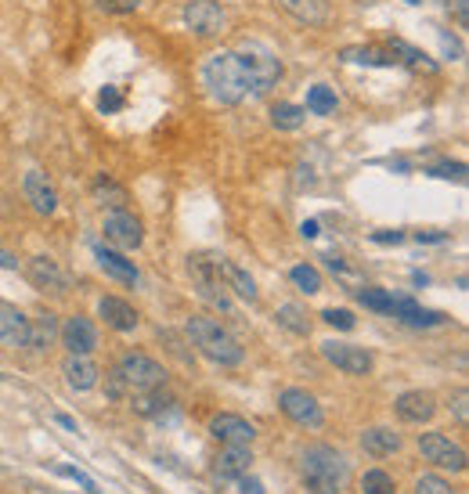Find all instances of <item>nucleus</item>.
<instances>
[{"instance_id": "obj_1", "label": "nucleus", "mask_w": 469, "mask_h": 494, "mask_svg": "<svg viewBox=\"0 0 469 494\" xmlns=\"http://www.w3.org/2000/svg\"><path fill=\"white\" fill-rule=\"evenodd\" d=\"M202 83L210 87L217 105H228V108L242 105L249 98V90H253L249 66H246V59L238 51H217L214 59L202 66Z\"/></svg>"}, {"instance_id": "obj_2", "label": "nucleus", "mask_w": 469, "mask_h": 494, "mask_svg": "<svg viewBox=\"0 0 469 494\" xmlns=\"http://www.w3.org/2000/svg\"><path fill=\"white\" fill-rule=\"evenodd\" d=\"M184 333H188L192 347H199V354L206 361H214L221 368H235L246 357V350L238 347V340L228 333V328H221V321H214V318H202V314L188 318Z\"/></svg>"}, {"instance_id": "obj_3", "label": "nucleus", "mask_w": 469, "mask_h": 494, "mask_svg": "<svg viewBox=\"0 0 469 494\" xmlns=\"http://www.w3.org/2000/svg\"><path fill=\"white\" fill-rule=\"evenodd\" d=\"M347 483V459L329 444H310L303 451V487L310 494H340Z\"/></svg>"}, {"instance_id": "obj_4", "label": "nucleus", "mask_w": 469, "mask_h": 494, "mask_svg": "<svg viewBox=\"0 0 469 494\" xmlns=\"http://www.w3.org/2000/svg\"><path fill=\"white\" fill-rule=\"evenodd\" d=\"M238 54L246 59L249 66V80H253V98H268L278 80H282V62H278V54L268 47V43H260V40H242L238 43Z\"/></svg>"}, {"instance_id": "obj_5", "label": "nucleus", "mask_w": 469, "mask_h": 494, "mask_svg": "<svg viewBox=\"0 0 469 494\" xmlns=\"http://www.w3.org/2000/svg\"><path fill=\"white\" fill-rule=\"evenodd\" d=\"M188 271L195 278V293L199 300H206L214 310H231V300H228V286H224V256H192L188 260Z\"/></svg>"}, {"instance_id": "obj_6", "label": "nucleus", "mask_w": 469, "mask_h": 494, "mask_svg": "<svg viewBox=\"0 0 469 494\" xmlns=\"http://www.w3.org/2000/svg\"><path fill=\"white\" fill-rule=\"evenodd\" d=\"M120 379L127 382L130 394H145V390H160L167 382V368L160 361H152L148 354H123L116 365Z\"/></svg>"}, {"instance_id": "obj_7", "label": "nucleus", "mask_w": 469, "mask_h": 494, "mask_svg": "<svg viewBox=\"0 0 469 494\" xmlns=\"http://www.w3.org/2000/svg\"><path fill=\"white\" fill-rule=\"evenodd\" d=\"M184 26L202 36V40H210V36H221L224 26H228V15L224 8L217 4V0H188V8H184Z\"/></svg>"}, {"instance_id": "obj_8", "label": "nucleus", "mask_w": 469, "mask_h": 494, "mask_svg": "<svg viewBox=\"0 0 469 494\" xmlns=\"http://www.w3.org/2000/svg\"><path fill=\"white\" fill-rule=\"evenodd\" d=\"M419 451L437 469H451V473H462L465 469V448L455 444L451 436H444V433H423L419 436Z\"/></svg>"}, {"instance_id": "obj_9", "label": "nucleus", "mask_w": 469, "mask_h": 494, "mask_svg": "<svg viewBox=\"0 0 469 494\" xmlns=\"http://www.w3.org/2000/svg\"><path fill=\"white\" fill-rule=\"evenodd\" d=\"M278 408H282L296 426H307V429H322V426H325L322 404L310 397L307 390H296V387L282 390V394H278Z\"/></svg>"}, {"instance_id": "obj_10", "label": "nucleus", "mask_w": 469, "mask_h": 494, "mask_svg": "<svg viewBox=\"0 0 469 494\" xmlns=\"http://www.w3.org/2000/svg\"><path fill=\"white\" fill-rule=\"evenodd\" d=\"M101 231H106V242H113L116 249H137L145 242L141 221H137L134 213H127V209H109Z\"/></svg>"}, {"instance_id": "obj_11", "label": "nucleus", "mask_w": 469, "mask_h": 494, "mask_svg": "<svg viewBox=\"0 0 469 494\" xmlns=\"http://www.w3.org/2000/svg\"><path fill=\"white\" fill-rule=\"evenodd\" d=\"M322 357L336 368H343L347 375H369L372 372V354L364 347H354V343H336V340H325L322 343Z\"/></svg>"}, {"instance_id": "obj_12", "label": "nucleus", "mask_w": 469, "mask_h": 494, "mask_svg": "<svg viewBox=\"0 0 469 494\" xmlns=\"http://www.w3.org/2000/svg\"><path fill=\"white\" fill-rule=\"evenodd\" d=\"M29 282L40 293H55V296H66L69 293V274L55 260H51V256H33L29 260Z\"/></svg>"}, {"instance_id": "obj_13", "label": "nucleus", "mask_w": 469, "mask_h": 494, "mask_svg": "<svg viewBox=\"0 0 469 494\" xmlns=\"http://www.w3.org/2000/svg\"><path fill=\"white\" fill-rule=\"evenodd\" d=\"M249 466H253L249 444H224L221 455L214 459V480H217V483H231V480L246 476Z\"/></svg>"}, {"instance_id": "obj_14", "label": "nucleus", "mask_w": 469, "mask_h": 494, "mask_svg": "<svg viewBox=\"0 0 469 494\" xmlns=\"http://www.w3.org/2000/svg\"><path fill=\"white\" fill-rule=\"evenodd\" d=\"M394 412H397V419L408 422V426H423V422L434 419L437 397L426 394V390H408V394H401V397L394 401Z\"/></svg>"}, {"instance_id": "obj_15", "label": "nucleus", "mask_w": 469, "mask_h": 494, "mask_svg": "<svg viewBox=\"0 0 469 494\" xmlns=\"http://www.w3.org/2000/svg\"><path fill=\"white\" fill-rule=\"evenodd\" d=\"M22 195H26V202H29L40 216H51V213L59 209V192L51 188L47 174H40V170H29V174L22 177Z\"/></svg>"}, {"instance_id": "obj_16", "label": "nucleus", "mask_w": 469, "mask_h": 494, "mask_svg": "<svg viewBox=\"0 0 469 494\" xmlns=\"http://www.w3.org/2000/svg\"><path fill=\"white\" fill-rule=\"evenodd\" d=\"M62 347L69 350V354H90L94 347H98V328H94V321L90 318H80V314H73L62 328Z\"/></svg>"}, {"instance_id": "obj_17", "label": "nucleus", "mask_w": 469, "mask_h": 494, "mask_svg": "<svg viewBox=\"0 0 469 494\" xmlns=\"http://www.w3.org/2000/svg\"><path fill=\"white\" fill-rule=\"evenodd\" d=\"M390 314L401 318V321L411 325V328H437V325H448V321H451L444 310H426V307H419V303L408 300V296H394Z\"/></svg>"}, {"instance_id": "obj_18", "label": "nucleus", "mask_w": 469, "mask_h": 494, "mask_svg": "<svg viewBox=\"0 0 469 494\" xmlns=\"http://www.w3.org/2000/svg\"><path fill=\"white\" fill-rule=\"evenodd\" d=\"M210 433L217 436V441L224 444H253V436H256V426L246 422L242 415H231V412H221L210 419Z\"/></svg>"}, {"instance_id": "obj_19", "label": "nucleus", "mask_w": 469, "mask_h": 494, "mask_svg": "<svg viewBox=\"0 0 469 494\" xmlns=\"http://www.w3.org/2000/svg\"><path fill=\"white\" fill-rule=\"evenodd\" d=\"M26 336H29V318L12 307V303H0V347H26Z\"/></svg>"}, {"instance_id": "obj_20", "label": "nucleus", "mask_w": 469, "mask_h": 494, "mask_svg": "<svg viewBox=\"0 0 469 494\" xmlns=\"http://www.w3.org/2000/svg\"><path fill=\"white\" fill-rule=\"evenodd\" d=\"M94 256H98L101 271H106V274H113L116 282H123V286H137V282H141V271H137V267H134V260H127L120 249L94 246Z\"/></svg>"}, {"instance_id": "obj_21", "label": "nucleus", "mask_w": 469, "mask_h": 494, "mask_svg": "<svg viewBox=\"0 0 469 494\" xmlns=\"http://www.w3.org/2000/svg\"><path fill=\"white\" fill-rule=\"evenodd\" d=\"M98 314L106 318V325L109 328H116V333H134L137 328V310L127 303V300H120V296H101L98 300Z\"/></svg>"}, {"instance_id": "obj_22", "label": "nucleus", "mask_w": 469, "mask_h": 494, "mask_svg": "<svg viewBox=\"0 0 469 494\" xmlns=\"http://www.w3.org/2000/svg\"><path fill=\"white\" fill-rule=\"evenodd\" d=\"M62 375L73 390H94L98 387V365L90 361V354H69L66 365H62Z\"/></svg>"}, {"instance_id": "obj_23", "label": "nucleus", "mask_w": 469, "mask_h": 494, "mask_svg": "<svg viewBox=\"0 0 469 494\" xmlns=\"http://www.w3.org/2000/svg\"><path fill=\"white\" fill-rule=\"evenodd\" d=\"M278 8L289 12L303 26H325L329 22V0H278Z\"/></svg>"}, {"instance_id": "obj_24", "label": "nucleus", "mask_w": 469, "mask_h": 494, "mask_svg": "<svg viewBox=\"0 0 469 494\" xmlns=\"http://www.w3.org/2000/svg\"><path fill=\"white\" fill-rule=\"evenodd\" d=\"M361 448L369 451L372 459H390L394 451H401V436L387 426H372V429H364L361 433Z\"/></svg>"}, {"instance_id": "obj_25", "label": "nucleus", "mask_w": 469, "mask_h": 494, "mask_svg": "<svg viewBox=\"0 0 469 494\" xmlns=\"http://www.w3.org/2000/svg\"><path fill=\"white\" fill-rule=\"evenodd\" d=\"M59 336V318L51 314V310H40L36 318H29V336H26V347L29 350H43L51 347Z\"/></svg>"}, {"instance_id": "obj_26", "label": "nucleus", "mask_w": 469, "mask_h": 494, "mask_svg": "<svg viewBox=\"0 0 469 494\" xmlns=\"http://www.w3.org/2000/svg\"><path fill=\"white\" fill-rule=\"evenodd\" d=\"M390 51H394V54H401L397 66H408L411 73H426V76H434V73H437V62L430 59V54H423L419 47H411V43H404V40H394V43H390Z\"/></svg>"}, {"instance_id": "obj_27", "label": "nucleus", "mask_w": 469, "mask_h": 494, "mask_svg": "<svg viewBox=\"0 0 469 494\" xmlns=\"http://www.w3.org/2000/svg\"><path fill=\"white\" fill-rule=\"evenodd\" d=\"M224 286H228L235 296H242L246 303H256V282L249 278V271H242V267L231 263V260H224Z\"/></svg>"}, {"instance_id": "obj_28", "label": "nucleus", "mask_w": 469, "mask_h": 494, "mask_svg": "<svg viewBox=\"0 0 469 494\" xmlns=\"http://www.w3.org/2000/svg\"><path fill=\"white\" fill-rule=\"evenodd\" d=\"M343 62H361V66H397V54L390 47H347Z\"/></svg>"}, {"instance_id": "obj_29", "label": "nucleus", "mask_w": 469, "mask_h": 494, "mask_svg": "<svg viewBox=\"0 0 469 494\" xmlns=\"http://www.w3.org/2000/svg\"><path fill=\"white\" fill-rule=\"evenodd\" d=\"M303 120H307V108H303V105L278 101V105L271 108V123H275V130H300Z\"/></svg>"}, {"instance_id": "obj_30", "label": "nucleus", "mask_w": 469, "mask_h": 494, "mask_svg": "<svg viewBox=\"0 0 469 494\" xmlns=\"http://www.w3.org/2000/svg\"><path fill=\"white\" fill-rule=\"evenodd\" d=\"M275 318H278L282 328H289L293 336H310V318H307V310L300 303H282L275 310Z\"/></svg>"}, {"instance_id": "obj_31", "label": "nucleus", "mask_w": 469, "mask_h": 494, "mask_svg": "<svg viewBox=\"0 0 469 494\" xmlns=\"http://www.w3.org/2000/svg\"><path fill=\"white\" fill-rule=\"evenodd\" d=\"M289 278H293V286H296L300 293H307V296H318V293H322V271H318L315 263H296V267L289 271Z\"/></svg>"}, {"instance_id": "obj_32", "label": "nucleus", "mask_w": 469, "mask_h": 494, "mask_svg": "<svg viewBox=\"0 0 469 494\" xmlns=\"http://www.w3.org/2000/svg\"><path fill=\"white\" fill-rule=\"evenodd\" d=\"M94 195H98L101 206H109V209H123V206H127V192H123L113 177H106V174L94 181Z\"/></svg>"}, {"instance_id": "obj_33", "label": "nucleus", "mask_w": 469, "mask_h": 494, "mask_svg": "<svg viewBox=\"0 0 469 494\" xmlns=\"http://www.w3.org/2000/svg\"><path fill=\"white\" fill-rule=\"evenodd\" d=\"M307 113H315V116H332L336 113V94L325 87V83H318V87H310L307 90Z\"/></svg>"}, {"instance_id": "obj_34", "label": "nucleus", "mask_w": 469, "mask_h": 494, "mask_svg": "<svg viewBox=\"0 0 469 494\" xmlns=\"http://www.w3.org/2000/svg\"><path fill=\"white\" fill-rule=\"evenodd\" d=\"M361 490H364V494H397L394 476L383 473V469H369V473H364V476H361Z\"/></svg>"}, {"instance_id": "obj_35", "label": "nucleus", "mask_w": 469, "mask_h": 494, "mask_svg": "<svg viewBox=\"0 0 469 494\" xmlns=\"http://www.w3.org/2000/svg\"><path fill=\"white\" fill-rule=\"evenodd\" d=\"M357 303H364L369 310H379V314H390L394 296H390V293H383V289H357Z\"/></svg>"}, {"instance_id": "obj_36", "label": "nucleus", "mask_w": 469, "mask_h": 494, "mask_svg": "<svg viewBox=\"0 0 469 494\" xmlns=\"http://www.w3.org/2000/svg\"><path fill=\"white\" fill-rule=\"evenodd\" d=\"M167 404H174V401H167V397H160V394H148V390L134 397V412H137V415H163Z\"/></svg>"}, {"instance_id": "obj_37", "label": "nucleus", "mask_w": 469, "mask_h": 494, "mask_svg": "<svg viewBox=\"0 0 469 494\" xmlns=\"http://www.w3.org/2000/svg\"><path fill=\"white\" fill-rule=\"evenodd\" d=\"M415 494H455V490H451V483H448L444 476L426 473V476L415 480Z\"/></svg>"}, {"instance_id": "obj_38", "label": "nucleus", "mask_w": 469, "mask_h": 494, "mask_svg": "<svg viewBox=\"0 0 469 494\" xmlns=\"http://www.w3.org/2000/svg\"><path fill=\"white\" fill-rule=\"evenodd\" d=\"M98 8L106 15H134L141 8V0H98Z\"/></svg>"}, {"instance_id": "obj_39", "label": "nucleus", "mask_w": 469, "mask_h": 494, "mask_svg": "<svg viewBox=\"0 0 469 494\" xmlns=\"http://www.w3.org/2000/svg\"><path fill=\"white\" fill-rule=\"evenodd\" d=\"M98 108L101 113H120L123 108V94H120V87H106L98 94Z\"/></svg>"}, {"instance_id": "obj_40", "label": "nucleus", "mask_w": 469, "mask_h": 494, "mask_svg": "<svg viewBox=\"0 0 469 494\" xmlns=\"http://www.w3.org/2000/svg\"><path fill=\"white\" fill-rule=\"evenodd\" d=\"M322 321L332 325V328H354V314L343 310V307H329V310H322Z\"/></svg>"}, {"instance_id": "obj_41", "label": "nucleus", "mask_w": 469, "mask_h": 494, "mask_svg": "<svg viewBox=\"0 0 469 494\" xmlns=\"http://www.w3.org/2000/svg\"><path fill=\"white\" fill-rule=\"evenodd\" d=\"M106 394H109L113 401H120V397H127V394H130V390H127V382L120 379V372H116V368L106 375Z\"/></svg>"}, {"instance_id": "obj_42", "label": "nucleus", "mask_w": 469, "mask_h": 494, "mask_svg": "<svg viewBox=\"0 0 469 494\" xmlns=\"http://www.w3.org/2000/svg\"><path fill=\"white\" fill-rule=\"evenodd\" d=\"M59 473H62V476H69V480H76L83 490H94V480H90L87 473H80L76 466H59Z\"/></svg>"}, {"instance_id": "obj_43", "label": "nucleus", "mask_w": 469, "mask_h": 494, "mask_svg": "<svg viewBox=\"0 0 469 494\" xmlns=\"http://www.w3.org/2000/svg\"><path fill=\"white\" fill-rule=\"evenodd\" d=\"M437 177H455V181H465V167L462 162H441V167L434 170Z\"/></svg>"}, {"instance_id": "obj_44", "label": "nucleus", "mask_w": 469, "mask_h": 494, "mask_svg": "<svg viewBox=\"0 0 469 494\" xmlns=\"http://www.w3.org/2000/svg\"><path fill=\"white\" fill-rule=\"evenodd\" d=\"M437 36H441V47H444V54H448V59H451V62H455V59H462V43H458L455 36H448L444 29H441Z\"/></svg>"}, {"instance_id": "obj_45", "label": "nucleus", "mask_w": 469, "mask_h": 494, "mask_svg": "<svg viewBox=\"0 0 469 494\" xmlns=\"http://www.w3.org/2000/svg\"><path fill=\"white\" fill-rule=\"evenodd\" d=\"M465 401H469V394H465V390H455V404H451V408H455V419H458L462 426L469 422V408H465Z\"/></svg>"}, {"instance_id": "obj_46", "label": "nucleus", "mask_w": 469, "mask_h": 494, "mask_svg": "<svg viewBox=\"0 0 469 494\" xmlns=\"http://www.w3.org/2000/svg\"><path fill=\"white\" fill-rule=\"evenodd\" d=\"M238 494H264V483L256 476H238Z\"/></svg>"}, {"instance_id": "obj_47", "label": "nucleus", "mask_w": 469, "mask_h": 494, "mask_svg": "<svg viewBox=\"0 0 469 494\" xmlns=\"http://www.w3.org/2000/svg\"><path fill=\"white\" fill-rule=\"evenodd\" d=\"M372 242H379V246H397V242H404V235H401V231H376Z\"/></svg>"}, {"instance_id": "obj_48", "label": "nucleus", "mask_w": 469, "mask_h": 494, "mask_svg": "<svg viewBox=\"0 0 469 494\" xmlns=\"http://www.w3.org/2000/svg\"><path fill=\"white\" fill-rule=\"evenodd\" d=\"M455 15H458V26L465 29L469 26V0H455Z\"/></svg>"}, {"instance_id": "obj_49", "label": "nucleus", "mask_w": 469, "mask_h": 494, "mask_svg": "<svg viewBox=\"0 0 469 494\" xmlns=\"http://www.w3.org/2000/svg\"><path fill=\"white\" fill-rule=\"evenodd\" d=\"M415 242H448V235L444 231H419V235H415Z\"/></svg>"}, {"instance_id": "obj_50", "label": "nucleus", "mask_w": 469, "mask_h": 494, "mask_svg": "<svg viewBox=\"0 0 469 494\" xmlns=\"http://www.w3.org/2000/svg\"><path fill=\"white\" fill-rule=\"evenodd\" d=\"M300 231H303V239H318V221H303Z\"/></svg>"}, {"instance_id": "obj_51", "label": "nucleus", "mask_w": 469, "mask_h": 494, "mask_svg": "<svg viewBox=\"0 0 469 494\" xmlns=\"http://www.w3.org/2000/svg\"><path fill=\"white\" fill-rule=\"evenodd\" d=\"M0 267H4V271H15V267H19V260H15L8 249H0Z\"/></svg>"}, {"instance_id": "obj_52", "label": "nucleus", "mask_w": 469, "mask_h": 494, "mask_svg": "<svg viewBox=\"0 0 469 494\" xmlns=\"http://www.w3.org/2000/svg\"><path fill=\"white\" fill-rule=\"evenodd\" d=\"M55 422H59L62 429H73V433H76V419H69V415H62V412H59V415H55Z\"/></svg>"}, {"instance_id": "obj_53", "label": "nucleus", "mask_w": 469, "mask_h": 494, "mask_svg": "<svg viewBox=\"0 0 469 494\" xmlns=\"http://www.w3.org/2000/svg\"><path fill=\"white\" fill-rule=\"evenodd\" d=\"M408 4H419V0H408Z\"/></svg>"}]
</instances>
